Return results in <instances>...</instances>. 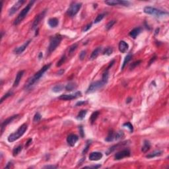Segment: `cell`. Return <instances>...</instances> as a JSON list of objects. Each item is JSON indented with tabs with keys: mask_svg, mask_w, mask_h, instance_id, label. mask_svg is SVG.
Listing matches in <instances>:
<instances>
[{
	"mask_svg": "<svg viewBox=\"0 0 169 169\" xmlns=\"http://www.w3.org/2000/svg\"><path fill=\"white\" fill-rule=\"evenodd\" d=\"M109 69H106L104 72L103 74V77L101 81H96L91 84L89 88L87 90V93H92L97 90H99L101 88H103L104 86L107 83L108 80V76H109Z\"/></svg>",
	"mask_w": 169,
	"mask_h": 169,
	"instance_id": "obj_1",
	"label": "cell"
},
{
	"mask_svg": "<svg viewBox=\"0 0 169 169\" xmlns=\"http://www.w3.org/2000/svg\"><path fill=\"white\" fill-rule=\"evenodd\" d=\"M50 66H51V64H48L47 65H45L37 73H35L34 75H33L32 77L29 78L28 81L26 82L25 85V89H28L31 87L32 86L34 85V84L36 83L39 79H40L42 76L44 75V73H45L46 71L50 67Z\"/></svg>",
	"mask_w": 169,
	"mask_h": 169,
	"instance_id": "obj_2",
	"label": "cell"
},
{
	"mask_svg": "<svg viewBox=\"0 0 169 169\" xmlns=\"http://www.w3.org/2000/svg\"><path fill=\"white\" fill-rule=\"evenodd\" d=\"M27 128H28V126H27L26 124H23L22 126H21L19 128V129L16 131L11 133V135H9L8 137H7V140H8L9 142L12 143V142H14L17 139H19L20 137H22L24 135V133H25Z\"/></svg>",
	"mask_w": 169,
	"mask_h": 169,
	"instance_id": "obj_3",
	"label": "cell"
},
{
	"mask_svg": "<svg viewBox=\"0 0 169 169\" xmlns=\"http://www.w3.org/2000/svg\"><path fill=\"white\" fill-rule=\"evenodd\" d=\"M34 3H35V1H30V2L28 3V4L21 11V13L19 14V15L17 16V18H16L15 19V21H14L13 24H14L15 25H19V24L23 21V19L25 18L26 16L27 15V14L28 13V12H29V11L30 10V9H31V7H32Z\"/></svg>",
	"mask_w": 169,
	"mask_h": 169,
	"instance_id": "obj_4",
	"label": "cell"
},
{
	"mask_svg": "<svg viewBox=\"0 0 169 169\" xmlns=\"http://www.w3.org/2000/svg\"><path fill=\"white\" fill-rule=\"evenodd\" d=\"M62 40V37L59 34H57L56 36L52 37L51 39H50V41L49 46H48V48L47 54H50L52 52H53L57 48L58 46L60 45Z\"/></svg>",
	"mask_w": 169,
	"mask_h": 169,
	"instance_id": "obj_5",
	"label": "cell"
},
{
	"mask_svg": "<svg viewBox=\"0 0 169 169\" xmlns=\"http://www.w3.org/2000/svg\"><path fill=\"white\" fill-rule=\"evenodd\" d=\"M143 11L144 13H146V14L155 15L156 17H161V16H163V15H168V14H169L168 12H167V11H161L160 9H158L155 8V7H153L150 6L145 7L144 8Z\"/></svg>",
	"mask_w": 169,
	"mask_h": 169,
	"instance_id": "obj_6",
	"label": "cell"
},
{
	"mask_svg": "<svg viewBox=\"0 0 169 169\" xmlns=\"http://www.w3.org/2000/svg\"><path fill=\"white\" fill-rule=\"evenodd\" d=\"M82 6V3H73L71 5L69 8L67 10V15L70 17H74L76 15L79 11L80 10V9L81 7Z\"/></svg>",
	"mask_w": 169,
	"mask_h": 169,
	"instance_id": "obj_7",
	"label": "cell"
},
{
	"mask_svg": "<svg viewBox=\"0 0 169 169\" xmlns=\"http://www.w3.org/2000/svg\"><path fill=\"white\" fill-rule=\"evenodd\" d=\"M46 12V11L44 10V11H43L42 12H41L40 14L37 15V17H35L34 21H33V23H32V30H34L37 29V27H38V26H39V25L40 24V21H42V19L44 17V16H45Z\"/></svg>",
	"mask_w": 169,
	"mask_h": 169,
	"instance_id": "obj_8",
	"label": "cell"
},
{
	"mask_svg": "<svg viewBox=\"0 0 169 169\" xmlns=\"http://www.w3.org/2000/svg\"><path fill=\"white\" fill-rule=\"evenodd\" d=\"M25 3V1H24V0H19V1H17V2L13 5V7L9 9V16H12V15H14Z\"/></svg>",
	"mask_w": 169,
	"mask_h": 169,
	"instance_id": "obj_9",
	"label": "cell"
},
{
	"mask_svg": "<svg viewBox=\"0 0 169 169\" xmlns=\"http://www.w3.org/2000/svg\"><path fill=\"white\" fill-rule=\"evenodd\" d=\"M104 3L110 6H116L118 5H121L123 6H129L130 3L128 1H119V0H109V1H105Z\"/></svg>",
	"mask_w": 169,
	"mask_h": 169,
	"instance_id": "obj_10",
	"label": "cell"
},
{
	"mask_svg": "<svg viewBox=\"0 0 169 169\" xmlns=\"http://www.w3.org/2000/svg\"><path fill=\"white\" fill-rule=\"evenodd\" d=\"M130 156V151L129 149L122 150L121 151H119L117 153H116L114 155V159L115 160H121L126 157H128Z\"/></svg>",
	"mask_w": 169,
	"mask_h": 169,
	"instance_id": "obj_11",
	"label": "cell"
},
{
	"mask_svg": "<svg viewBox=\"0 0 169 169\" xmlns=\"http://www.w3.org/2000/svg\"><path fill=\"white\" fill-rule=\"evenodd\" d=\"M18 116H19V114L12 116L11 117L7 118L6 120H4V121L1 123V135H2L3 132V130H4V129L6 128L8 124H10V123H11L13 120H15Z\"/></svg>",
	"mask_w": 169,
	"mask_h": 169,
	"instance_id": "obj_12",
	"label": "cell"
},
{
	"mask_svg": "<svg viewBox=\"0 0 169 169\" xmlns=\"http://www.w3.org/2000/svg\"><path fill=\"white\" fill-rule=\"evenodd\" d=\"M81 96V92L78 91L73 94H62L59 96V99L64 100V101H70V100H73V99L77 98L78 96Z\"/></svg>",
	"mask_w": 169,
	"mask_h": 169,
	"instance_id": "obj_13",
	"label": "cell"
},
{
	"mask_svg": "<svg viewBox=\"0 0 169 169\" xmlns=\"http://www.w3.org/2000/svg\"><path fill=\"white\" fill-rule=\"evenodd\" d=\"M78 140H79V137L75 134H70L67 137V142L69 145L71 147H73L75 145Z\"/></svg>",
	"mask_w": 169,
	"mask_h": 169,
	"instance_id": "obj_14",
	"label": "cell"
},
{
	"mask_svg": "<svg viewBox=\"0 0 169 169\" xmlns=\"http://www.w3.org/2000/svg\"><path fill=\"white\" fill-rule=\"evenodd\" d=\"M30 42H31V40H29L26 41V42H25L22 46H19V47L16 48L15 50H14V53L16 54H21L25 50H26V48L28 47V46L30 44Z\"/></svg>",
	"mask_w": 169,
	"mask_h": 169,
	"instance_id": "obj_15",
	"label": "cell"
},
{
	"mask_svg": "<svg viewBox=\"0 0 169 169\" xmlns=\"http://www.w3.org/2000/svg\"><path fill=\"white\" fill-rule=\"evenodd\" d=\"M103 153L101 152H92L89 155V160L92 161H99L103 158Z\"/></svg>",
	"mask_w": 169,
	"mask_h": 169,
	"instance_id": "obj_16",
	"label": "cell"
},
{
	"mask_svg": "<svg viewBox=\"0 0 169 169\" xmlns=\"http://www.w3.org/2000/svg\"><path fill=\"white\" fill-rule=\"evenodd\" d=\"M118 48H119V50L120 51V52H122V53H126V52H127V51L128 50L129 45L128 44L127 42H126L125 41L122 40L120 41V43H119Z\"/></svg>",
	"mask_w": 169,
	"mask_h": 169,
	"instance_id": "obj_17",
	"label": "cell"
},
{
	"mask_svg": "<svg viewBox=\"0 0 169 169\" xmlns=\"http://www.w3.org/2000/svg\"><path fill=\"white\" fill-rule=\"evenodd\" d=\"M24 73H25V71L22 70V71H19L17 74V76L15 77V81L13 83V87H18V85H19V83L21 81V79L23 76Z\"/></svg>",
	"mask_w": 169,
	"mask_h": 169,
	"instance_id": "obj_18",
	"label": "cell"
},
{
	"mask_svg": "<svg viewBox=\"0 0 169 169\" xmlns=\"http://www.w3.org/2000/svg\"><path fill=\"white\" fill-rule=\"evenodd\" d=\"M141 30H142V29H141V27H137V28H133L132 30H131V32H130L129 35H130L132 39H135V38L141 33Z\"/></svg>",
	"mask_w": 169,
	"mask_h": 169,
	"instance_id": "obj_19",
	"label": "cell"
},
{
	"mask_svg": "<svg viewBox=\"0 0 169 169\" xmlns=\"http://www.w3.org/2000/svg\"><path fill=\"white\" fill-rule=\"evenodd\" d=\"M48 23L51 28H56V26H58V24H59V21L57 18L53 17V18H50L48 20Z\"/></svg>",
	"mask_w": 169,
	"mask_h": 169,
	"instance_id": "obj_20",
	"label": "cell"
},
{
	"mask_svg": "<svg viewBox=\"0 0 169 169\" xmlns=\"http://www.w3.org/2000/svg\"><path fill=\"white\" fill-rule=\"evenodd\" d=\"M126 142H123V143H118L117 144V145H114L112 146L111 147H110L109 149H108V150L107 151H106V155H108L109 154H110L111 153H112L113 151H114L116 149H118V148L120 147V146H122L123 145H126Z\"/></svg>",
	"mask_w": 169,
	"mask_h": 169,
	"instance_id": "obj_21",
	"label": "cell"
},
{
	"mask_svg": "<svg viewBox=\"0 0 169 169\" xmlns=\"http://www.w3.org/2000/svg\"><path fill=\"white\" fill-rule=\"evenodd\" d=\"M101 50H102V48L98 47V48H96V49L94 50H93V52H92V54H91V55L90 60H94V59H96V58L98 57V56L99 55V54L101 53Z\"/></svg>",
	"mask_w": 169,
	"mask_h": 169,
	"instance_id": "obj_22",
	"label": "cell"
},
{
	"mask_svg": "<svg viewBox=\"0 0 169 169\" xmlns=\"http://www.w3.org/2000/svg\"><path fill=\"white\" fill-rule=\"evenodd\" d=\"M150 148H151V143H150V142L149 141H147V140H145V141H144L143 146L141 148L142 152H147L150 149Z\"/></svg>",
	"mask_w": 169,
	"mask_h": 169,
	"instance_id": "obj_23",
	"label": "cell"
},
{
	"mask_svg": "<svg viewBox=\"0 0 169 169\" xmlns=\"http://www.w3.org/2000/svg\"><path fill=\"white\" fill-rule=\"evenodd\" d=\"M115 133L113 131H110L109 133H108V135L106 139H105V141H108V142H111V141H113L114 139H115Z\"/></svg>",
	"mask_w": 169,
	"mask_h": 169,
	"instance_id": "obj_24",
	"label": "cell"
},
{
	"mask_svg": "<svg viewBox=\"0 0 169 169\" xmlns=\"http://www.w3.org/2000/svg\"><path fill=\"white\" fill-rule=\"evenodd\" d=\"M162 153L163 152H162L161 151H155L154 152L151 153H149V155H147L146 156V157L148 158H153V157H155V156H158L161 155Z\"/></svg>",
	"mask_w": 169,
	"mask_h": 169,
	"instance_id": "obj_25",
	"label": "cell"
},
{
	"mask_svg": "<svg viewBox=\"0 0 169 169\" xmlns=\"http://www.w3.org/2000/svg\"><path fill=\"white\" fill-rule=\"evenodd\" d=\"M131 58H132V55L131 54H128L126 56V58H124V62H123V64H122V70H123L124 69V67H125V66L126 65V64L128 63L131 60Z\"/></svg>",
	"mask_w": 169,
	"mask_h": 169,
	"instance_id": "obj_26",
	"label": "cell"
},
{
	"mask_svg": "<svg viewBox=\"0 0 169 169\" xmlns=\"http://www.w3.org/2000/svg\"><path fill=\"white\" fill-rule=\"evenodd\" d=\"M99 114L100 113H99V111H95L91 114V116L90 117V122L91 124H92L95 121H96L97 118H98V116H99Z\"/></svg>",
	"mask_w": 169,
	"mask_h": 169,
	"instance_id": "obj_27",
	"label": "cell"
},
{
	"mask_svg": "<svg viewBox=\"0 0 169 169\" xmlns=\"http://www.w3.org/2000/svg\"><path fill=\"white\" fill-rule=\"evenodd\" d=\"M87 113V111L86 110H81L79 112L78 115L77 116V119L79 120H83L85 117L86 114Z\"/></svg>",
	"mask_w": 169,
	"mask_h": 169,
	"instance_id": "obj_28",
	"label": "cell"
},
{
	"mask_svg": "<svg viewBox=\"0 0 169 169\" xmlns=\"http://www.w3.org/2000/svg\"><path fill=\"white\" fill-rule=\"evenodd\" d=\"M77 88V85L74 83H69L65 87V89L67 91H72Z\"/></svg>",
	"mask_w": 169,
	"mask_h": 169,
	"instance_id": "obj_29",
	"label": "cell"
},
{
	"mask_svg": "<svg viewBox=\"0 0 169 169\" xmlns=\"http://www.w3.org/2000/svg\"><path fill=\"white\" fill-rule=\"evenodd\" d=\"M64 87L62 85H57L54 86V87L52 88V91L54 92H61L64 89Z\"/></svg>",
	"mask_w": 169,
	"mask_h": 169,
	"instance_id": "obj_30",
	"label": "cell"
},
{
	"mask_svg": "<svg viewBox=\"0 0 169 169\" xmlns=\"http://www.w3.org/2000/svg\"><path fill=\"white\" fill-rule=\"evenodd\" d=\"M22 149H23V146L22 145H19L17 147H15L13 151V156H16L17 155H18L20 153V152L21 151Z\"/></svg>",
	"mask_w": 169,
	"mask_h": 169,
	"instance_id": "obj_31",
	"label": "cell"
},
{
	"mask_svg": "<svg viewBox=\"0 0 169 169\" xmlns=\"http://www.w3.org/2000/svg\"><path fill=\"white\" fill-rule=\"evenodd\" d=\"M124 137V133L122 131H120L115 134V139L116 140H120Z\"/></svg>",
	"mask_w": 169,
	"mask_h": 169,
	"instance_id": "obj_32",
	"label": "cell"
},
{
	"mask_svg": "<svg viewBox=\"0 0 169 169\" xmlns=\"http://www.w3.org/2000/svg\"><path fill=\"white\" fill-rule=\"evenodd\" d=\"M65 60H66V56H65V55L62 56V58H60V60H59V61L58 62V63H57L56 66L60 67L61 65H63V64H64L65 62Z\"/></svg>",
	"mask_w": 169,
	"mask_h": 169,
	"instance_id": "obj_33",
	"label": "cell"
},
{
	"mask_svg": "<svg viewBox=\"0 0 169 169\" xmlns=\"http://www.w3.org/2000/svg\"><path fill=\"white\" fill-rule=\"evenodd\" d=\"M104 15H105L104 13H103V14H100V15H98V16L96 17V19H94V23L97 24V23H99V22H101V21L103 19V18L104 17Z\"/></svg>",
	"mask_w": 169,
	"mask_h": 169,
	"instance_id": "obj_34",
	"label": "cell"
},
{
	"mask_svg": "<svg viewBox=\"0 0 169 169\" xmlns=\"http://www.w3.org/2000/svg\"><path fill=\"white\" fill-rule=\"evenodd\" d=\"M77 44H74L73 45H71L69 48V54H72L76 50V49L77 48Z\"/></svg>",
	"mask_w": 169,
	"mask_h": 169,
	"instance_id": "obj_35",
	"label": "cell"
},
{
	"mask_svg": "<svg viewBox=\"0 0 169 169\" xmlns=\"http://www.w3.org/2000/svg\"><path fill=\"white\" fill-rule=\"evenodd\" d=\"M113 52V49L110 47H108L107 48H106L105 50L103 52V54L104 55H106V56H110Z\"/></svg>",
	"mask_w": 169,
	"mask_h": 169,
	"instance_id": "obj_36",
	"label": "cell"
},
{
	"mask_svg": "<svg viewBox=\"0 0 169 169\" xmlns=\"http://www.w3.org/2000/svg\"><path fill=\"white\" fill-rule=\"evenodd\" d=\"M13 94V92H12V91H9V92H7L6 94H5L4 96H3L2 98H1V101H0V103L1 104V103L3 102V101H4V100L7 99V98H8V97H9V96H11Z\"/></svg>",
	"mask_w": 169,
	"mask_h": 169,
	"instance_id": "obj_37",
	"label": "cell"
},
{
	"mask_svg": "<svg viewBox=\"0 0 169 169\" xmlns=\"http://www.w3.org/2000/svg\"><path fill=\"white\" fill-rule=\"evenodd\" d=\"M141 63V60H137V61H136V62H133L132 64L130 65V70H133V69H135L136 67L138 66L139 65H140Z\"/></svg>",
	"mask_w": 169,
	"mask_h": 169,
	"instance_id": "obj_38",
	"label": "cell"
},
{
	"mask_svg": "<svg viewBox=\"0 0 169 169\" xmlns=\"http://www.w3.org/2000/svg\"><path fill=\"white\" fill-rule=\"evenodd\" d=\"M41 118H42V116H41L40 114L39 113V112H37V113L35 114V115H34L33 121L34 122H38L41 120Z\"/></svg>",
	"mask_w": 169,
	"mask_h": 169,
	"instance_id": "obj_39",
	"label": "cell"
},
{
	"mask_svg": "<svg viewBox=\"0 0 169 169\" xmlns=\"http://www.w3.org/2000/svg\"><path fill=\"white\" fill-rule=\"evenodd\" d=\"M116 23V21H109L108 23V24L106 25V30H110V28L114 26V25Z\"/></svg>",
	"mask_w": 169,
	"mask_h": 169,
	"instance_id": "obj_40",
	"label": "cell"
},
{
	"mask_svg": "<svg viewBox=\"0 0 169 169\" xmlns=\"http://www.w3.org/2000/svg\"><path fill=\"white\" fill-rule=\"evenodd\" d=\"M123 126H124V127H127L128 128L130 129V131L131 133H132L133 131V126L131 125V123H130V122H126V123H125V124H123Z\"/></svg>",
	"mask_w": 169,
	"mask_h": 169,
	"instance_id": "obj_41",
	"label": "cell"
},
{
	"mask_svg": "<svg viewBox=\"0 0 169 169\" xmlns=\"http://www.w3.org/2000/svg\"><path fill=\"white\" fill-rule=\"evenodd\" d=\"M91 143V141H87V144H86V146L85 147V149H84L83 151V154H86V153H87L88 150H89V148L90 147Z\"/></svg>",
	"mask_w": 169,
	"mask_h": 169,
	"instance_id": "obj_42",
	"label": "cell"
},
{
	"mask_svg": "<svg viewBox=\"0 0 169 169\" xmlns=\"http://www.w3.org/2000/svg\"><path fill=\"white\" fill-rule=\"evenodd\" d=\"M86 54H87V51L86 50H83V51L81 52V53L79 54V59L80 60H83L84 58H85Z\"/></svg>",
	"mask_w": 169,
	"mask_h": 169,
	"instance_id": "obj_43",
	"label": "cell"
},
{
	"mask_svg": "<svg viewBox=\"0 0 169 169\" xmlns=\"http://www.w3.org/2000/svg\"><path fill=\"white\" fill-rule=\"evenodd\" d=\"M91 26H92V23L88 24L87 25H86L84 27L83 31V32H86V31H87V30H89L91 28Z\"/></svg>",
	"mask_w": 169,
	"mask_h": 169,
	"instance_id": "obj_44",
	"label": "cell"
},
{
	"mask_svg": "<svg viewBox=\"0 0 169 169\" xmlns=\"http://www.w3.org/2000/svg\"><path fill=\"white\" fill-rule=\"evenodd\" d=\"M79 132H80V134H81V137H83L84 131H83V128L82 126H80L79 127Z\"/></svg>",
	"mask_w": 169,
	"mask_h": 169,
	"instance_id": "obj_45",
	"label": "cell"
},
{
	"mask_svg": "<svg viewBox=\"0 0 169 169\" xmlns=\"http://www.w3.org/2000/svg\"><path fill=\"white\" fill-rule=\"evenodd\" d=\"M87 101H79V102L77 103V104H75V106H82L83 104H87Z\"/></svg>",
	"mask_w": 169,
	"mask_h": 169,
	"instance_id": "obj_46",
	"label": "cell"
},
{
	"mask_svg": "<svg viewBox=\"0 0 169 169\" xmlns=\"http://www.w3.org/2000/svg\"><path fill=\"white\" fill-rule=\"evenodd\" d=\"M101 167V165H93V166H90V167H85L84 168H89V169H98V168H100Z\"/></svg>",
	"mask_w": 169,
	"mask_h": 169,
	"instance_id": "obj_47",
	"label": "cell"
},
{
	"mask_svg": "<svg viewBox=\"0 0 169 169\" xmlns=\"http://www.w3.org/2000/svg\"><path fill=\"white\" fill-rule=\"evenodd\" d=\"M57 167L54 166V165H48V166H45L44 167V169H56Z\"/></svg>",
	"mask_w": 169,
	"mask_h": 169,
	"instance_id": "obj_48",
	"label": "cell"
},
{
	"mask_svg": "<svg viewBox=\"0 0 169 169\" xmlns=\"http://www.w3.org/2000/svg\"><path fill=\"white\" fill-rule=\"evenodd\" d=\"M32 139H29L27 141V142H26V145H25V147H28V146L30 145V144L32 143Z\"/></svg>",
	"mask_w": 169,
	"mask_h": 169,
	"instance_id": "obj_49",
	"label": "cell"
},
{
	"mask_svg": "<svg viewBox=\"0 0 169 169\" xmlns=\"http://www.w3.org/2000/svg\"><path fill=\"white\" fill-rule=\"evenodd\" d=\"M12 166H13V163H11V162H9L5 168H6V169H11Z\"/></svg>",
	"mask_w": 169,
	"mask_h": 169,
	"instance_id": "obj_50",
	"label": "cell"
},
{
	"mask_svg": "<svg viewBox=\"0 0 169 169\" xmlns=\"http://www.w3.org/2000/svg\"><path fill=\"white\" fill-rule=\"evenodd\" d=\"M114 62H115V60H112V62H110V63L109 65H108V67H107V68H106V69H109L110 67H112V65H113L114 64Z\"/></svg>",
	"mask_w": 169,
	"mask_h": 169,
	"instance_id": "obj_51",
	"label": "cell"
},
{
	"mask_svg": "<svg viewBox=\"0 0 169 169\" xmlns=\"http://www.w3.org/2000/svg\"><path fill=\"white\" fill-rule=\"evenodd\" d=\"M64 69H60L58 72V75H62V74H64Z\"/></svg>",
	"mask_w": 169,
	"mask_h": 169,
	"instance_id": "obj_52",
	"label": "cell"
},
{
	"mask_svg": "<svg viewBox=\"0 0 169 169\" xmlns=\"http://www.w3.org/2000/svg\"><path fill=\"white\" fill-rule=\"evenodd\" d=\"M156 56H154L153 58H152V59H151V61H150V62H149V65H150L152 64L153 62H154L155 60H156Z\"/></svg>",
	"mask_w": 169,
	"mask_h": 169,
	"instance_id": "obj_53",
	"label": "cell"
},
{
	"mask_svg": "<svg viewBox=\"0 0 169 169\" xmlns=\"http://www.w3.org/2000/svg\"><path fill=\"white\" fill-rule=\"evenodd\" d=\"M131 101H132V98H131V97H129V98H128L126 100V103H130L131 102Z\"/></svg>",
	"mask_w": 169,
	"mask_h": 169,
	"instance_id": "obj_54",
	"label": "cell"
},
{
	"mask_svg": "<svg viewBox=\"0 0 169 169\" xmlns=\"http://www.w3.org/2000/svg\"><path fill=\"white\" fill-rule=\"evenodd\" d=\"M42 57H43L42 52H39V60H41V59L42 58Z\"/></svg>",
	"mask_w": 169,
	"mask_h": 169,
	"instance_id": "obj_55",
	"label": "cell"
},
{
	"mask_svg": "<svg viewBox=\"0 0 169 169\" xmlns=\"http://www.w3.org/2000/svg\"><path fill=\"white\" fill-rule=\"evenodd\" d=\"M158 31H159V28H157L156 30H155V34H158Z\"/></svg>",
	"mask_w": 169,
	"mask_h": 169,
	"instance_id": "obj_56",
	"label": "cell"
}]
</instances>
